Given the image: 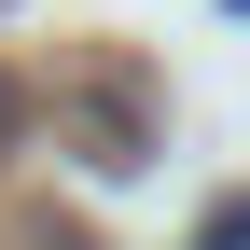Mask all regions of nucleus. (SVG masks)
<instances>
[{
    "mask_svg": "<svg viewBox=\"0 0 250 250\" xmlns=\"http://www.w3.org/2000/svg\"><path fill=\"white\" fill-rule=\"evenodd\" d=\"M0 125H14V98H0Z\"/></svg>",
    "mask_w": 250,
    "mask_h": 250,
    "instance_id": "2",
    "label": "nucleus"
},
{
    "mask_svg": "<svg viewBox=\"0 0 250 250\" xmlns=\"http://www.w3.org/2000/svg\"><path fill=\"white\" fill-rule=\"evenodd\" d=\"M195 250H250V195H223V208H208V223H195Z\"/></svg>",
    "mask_w": 250,
    "mask_h": 250,
    "instance_id": "1",
    "label": "nucleus"
}]
</instances>
